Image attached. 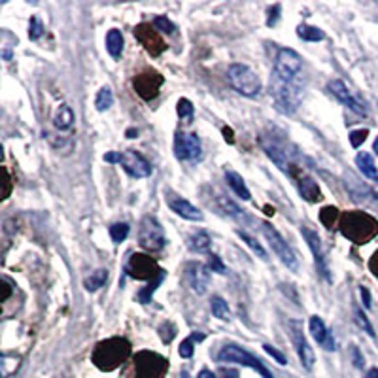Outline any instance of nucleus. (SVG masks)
Segmentation results:
<instances>
[{
	"label": "nucleus",
	"mask_w": 378,
	"mask_h": 378,
	"mask_svg": "<svg viewBox=\"0 0 378 378\" xmlns=\"http://www.w3.org/2000/svg\"><path fill=\"white\" fill-rule=\"evenodd\" d=\"M341 233L356 244H367L378 234V221L367 212H346L341 218Z\"/></svg>",
	"instance_id": "nucleus-1"
},
{
	"label": "nucleus",
	"mask_w": 378,
	"mask_h": 378,
	"mask_svg": "<svg viewBox=\"0 0 378 378\" xmlns=\"http://www.w3.org/2000/svg\"><path fill=\"white\" fill-rule=\"evenodd\" d=\"M302 85L299 82H282L275 76H270V96L275 101L276 110L282 112L286 116L293 114L299 108L302 101Z\"/></svg>",
	"instance_id": "nucleus-2"
},
{
	"label": "nucleus",
	"mask_w": 378,
	"mask_h": 378,
	"mask_svg": "<svg viewBox=\"0 0 378 378\" xmlns=\"http://www.w3.org/2000/svg\"><path fill=\"white\" fill-rule=\"evenodd\" d=\"M129 354H131V344L125 338H108L95 348L93 363L103 371H112L119 363H123L129 358Z\"/></svg>",
	"instance_id": "nucleus-3"
},
{
	"label": "nucleus",
	"mask_w": 378,
	"mask_h": 378,
	"mask_svg": "<svg viewBox=\"0 0 378 378\" xmlns=\"http://www.w3.org/2000/svg\"><path fill=\"white\" fill-rule=\"evenodd\" d=\"M227 82L239 95L248 96V98H255V96L261 95L263 91V83L259 80V76L255 74L248 65H242V62H234V65L229 67Z\"/></svg>",
	"instance_id": "nucleus-4"
},
{
	"label": "nucleus",
	"mask_w": 378,
	"mask_h": 378,
	"mask_svg": "<svg viewBox=\"0 0 378 378\" xmlns=\"http://www.w3.org/2000/svg\"><path fill=\"white\" fill-rule=\"evenodd\" d=\"M106 163H117V165L123 166V171L131 176V178H148L151 174L150 161L138 153L135 150L129 151H108L104 155Z\"/></svg>",
	"instance_id": "nucleus-5"
},
{
	"label": "nucleus",
	"mask_w": 378,
	"mask_h": 378,
	"mask_svg": "<svg viewBox=\"0 0 378 378\" xmlns=\"http://www.w3.org/2000/svg\"><path fill=\"white\" fill-rule=\"evenodd\" d=\"M302 72V59L295 49L282 48L278 49L275 59L273 76L282 82H299Z\"/></svg>",
	"instance_id": "nucleus-6"
},
{
	"label": "nucleus",
	"mask_w": 378,
	"mask_h": 378,
	"mask_svg": "<svg viewBox=\"0 0 378 378\" xmlns=\"http://www.w3.org/2000/svg\"><path fill=\"white\" fill-rule=\"evenodd\" d=\"M218 361H221V363L244 365V367H250V369L259 372L263 378H275L273 372L263 365L261 359H257L254 354H250V352L241 348V346H237V344H225L220 350V354H218Z\"/></svg>",
	"instance_id": "nucleus-7"
},
{
	"label": "nucleus",
	"mask_w": 378,
	"mask_h": 378,
	"mask_svg": "<svg viewBox=\"0 0 378 378\" xmlns=\"http://www.w3.org/2000/svg\"><path fill=\"white\" fill-rule=\"evenodd\" d=\"M261 231L263 234H265V239H267L268 244H270V248H273V252L276 254V257H278V259H280V261L289 268V270L297 273L299 261H297L295 252L289 248V244L286 242V239H284L282 234L278 233L275 227L270 225V223H267V221H263L261 223Z\"/></svg>",
	"instance_id": "nucleus-8"
},
{
	"label": "nucleus",
	"mask_w": 378,
	"mask_h": 378,
	"mask_svg": "<svg viewBox=\"0 0 378 378\" xmlns=\"http://www.w3.org/2000/svg\"><path fill=\"white\" fill-rule=\"evenodd\" d=\"M138 244L148 252H161L166 246V237L163 227L153 216H146L138 229Z\"/></svg>",
	"instance_id": "nucleus-9"
},
{
	"label": "nucleus",
	"mask_w": 378,
	"mask_h": 378,
	"mask_svg": "<svg viewBox=\"0 0 378 378\" xmlns=\"http://www.w3.org/2000/svg\"><path fill=\"white\" fill-rule=\"evenodd\" d=\"M174 155L178 161L195 163L203 159V142L195 132H176L174 137Z\"/></svg>",
	"instance_id": "nucleus-10"
},
{
	"label": "nucleus",
	"mask_w": 378,
	"mask_h": 378,
	"mask_svg": "<svg viewBox=\"0 0 378 378\" xmlns=\"http://www.w3.org/2000/svg\"><path fill=\"white\" fill-rule=\"evenodd\" d=\"M289 337H291V343L295 346V352L299 359H301L302 367L307 371H312L314 369V363H316V356H314V350L310 348L309 341L304 337V331H302V323L299 320H289L288 322Z\"/></svg>",
	"instance_id": "nucleus-11"
},
{
	"label": "nucleus",
	"mask_w": 378,
	"mask_h": 378,
	"mask_svg": "<svg viewBox=\"0 0 378 378\" xmlns=\"http://www.w3.org/2000/svg\"><path fill=\"white\" fill-rule=\"evenodd\" d=\"M135 365H137L138 378H163L169 369V361L153 352H140Z\"/></svg>",
	"instance_id": "nucleus-12"
},
{
	"label": "nucleus",
	"mask_w": 378,
	"mask_h": 378,
	"mask_svg": "<svg viewBox=\"0 0 378 378\" xmlns=\"http://www.w3.org/2000/svg\"><path fill=\"white\" fill-rule=\"evenodd\" d=\"M301 234L304 237V241L309 244L310 252L314 255V263H316V268L320 276H322L325 282H333V276L329 275V265H327V257H325V252H323L322 241L318 237L316 231H312L309 227H301Z\"/></svg>",
	"instance_id": "nucleus-13"
},
{
	"label": "nucleus",
	"mask_w": 378,
	"mask_h": 378,
	"mask_svg": "<svg viewBox=\"0 0 378 378\" xmlns=\"http://www.w3.org/2000/svg\"><path fill=\"white\" fill-rule=\"evenodd\" d=\"M327 91L337 98L338 103H343L346 108H350L352 112H356L359 116H367V108L363 106V103L348 89V85L343 80H331L327 83Z\"/></svg>",
	"instance_id": "nucleus-14"
},
{
	"label": "nucleus",
	"mask_w": 378,
	"mask_h": 378,
	"mask_svg": "<svg viewBox=\"0 0 378 378\" xmlns=\"http://www.w3.org/2000/svg\"><path fill=\"white\" fill-rule=\"evenodd\" d=\"M186 280L189 284V288L195 293H207L208 286H210V268L207 265H203L199 261H191L186 265Z\"/></svg>",
	"instance_id": "nucleus-15"
},
{
	"label": "nucleus",
	"mask_w": 378,
	"mask_h": 378,
	"mask_svg": "<svg viewBox=\"0 0 378 378\" xmlns=\"http://www.w3.org/2000/svg\"><path fill=\"white\" fill-rule=\"evenodd\" d=\"M161 270H163V268H159L157 263L153 261L151 257L140 254L132 255L131 261L127 265V273L131 276H135V278H140V280H144V278L155 280V278H157L155 275H161Z\"/></svg>",
	"instance_id": "nucleus-16"
},
{
	"label": "nucleus",
	"mask_w": 378,
	"mask_h": 378,
	"mask_svg": "<svg viewBox=\"0 0 378 378\" xmlns=\"http://www.w3.org/2000/svg\"><path fill=\"white\" fill-rule=\"evenodd\" d=\"M132 85H135L137 93L142 96L144 101H151V98L157 96L159 87L163 85V76H159L157 72L148 70V72H142L140 76H137Z\"/></svg>",
	"instance_id": "nucleus-17"
},
{
	"label": "nucleus",
	"mask_w": 378,
	"mask_h": 378,
	"mask_svg": "<svg viewBox=\"0 0 378 378\" xmlns=\"http://www.w3.org/2000/svg\"><path fill=\"white\" fill-rule=\"evenodd\" d=\"M310 333L320 346H322L325 352H335L337 350V343H335V337L333 333L327 329V325L323 323V320L320 316H312L309 322Z\"/></svg>",
	"instance_id": "nucleus-18"
},
{
	"label": "nucleus",
	"mask_w": 378,
	"mask_h": 378,
	"mask_svg": "<svg viewBox=\"0 0 378 378\" xmlns=\"http://www.w3.org/2000/svg\"><path fill=\"white\" fill-rule=\"evenodd\" d=\"M166 205L171 208L172 212L178 214L180 218H184V220L189 221H203L205 220V216L200 212L199 208L193 207L191 203L186 199H182V197H176V195H169L166 197Z\"/></svg>",
	"instance_id": "nucleus-19"
},
{
	"label": "nucleus",
	"mask_w": 378,
	"mask_h": 378,
	"mask_svg": "<svg viewBox=\"0 0 378 378\" xmlns=\"http://www.w3.org/2000/svg\"><path fill=\"white\" fill-rule=\"evenodd\" d=\"M135 36H137L138 40H140V44H142L150 53H153V55H159V53L165 49L163 40L157 36V31H151L150 25H138V27L135 28Z\"/></svg>",
	"instance_id": "nucleus-20"
},
{
	"label": "nucleus",
	"mask_w": 378,
	"mask_h": 378,
	"mask_svg": "<svg viewBox=\"0 0 378 378\" xmlns=\"http://www.w3.org/2000/svg\"><path fill=\"white\" fill-rule=\"evenodd\" d=\"M74 121L76 116L72 108H70L69 104H61L55 110V116H53V125H55L57 131L70 132L74 129Z\"/></svg>",
	"instance_id": "nucleus-21"
},
{
	"label": "nucleus",
	"mask_w": 378,
	"mask_h": 378,
	"mask_svg": "<svg viewBox=\"0 0 378 378\" xmlns=\"http://www.w3.org/2000/svg\"><path fill=\"white\" fill-rule=\"evenodd\" d=\"M216 200H218V203H214L212 207L216 208V210H218L220 214H223V216H229V218H233V220H239V221L246 220L244 212H242L241 208L234 205L233 200L227 199L225 195H218V197H216Z\"/></svg>",
	"instance_id": "nucleus-22"
},
{
	"label": "nucleus",
	"mask_w": 378,
	"mask_h": 378,
	"mask_svg": "<svg viewBox=\"0 0 378 378\" xmlns=\"http://www.w3.org/2000/svg\"><path fill=\"white\" fill-rule=\"evenodd\" d=\"M356 165H358L359 172L363 174L365 178L369 180H378V169L375 165V159H372L371 153H367V151H359L358 155H356Z\"/></svg>",
	"instance_id": "nucleus-23"
},
{
	"label": "nucleus",
	"mask_w": 378,
	"mask_h": 378,
	"mask_svg": "<svg viewBox=\"0 0 378 378\" xmlns=\"http://www.w3.org/2000/svg\"><path fill=\"white\" fill-rule=\"evenodd\" d=\"M225 182H227V186L231 187V189H233V191L237 193L242 200L252 199V193H250V189L246 187V184H244V180H242V176L239 174V172L225 171Z\"/></svg>",
	"instance_id": "nucleus-24"
},
{
	"label": "nucleus",
	"mask_w": 378,
	"mask_h": 378,
	"mask_svg": "<svg viewBox=\"0 0 378 378\" xmlns=\"http://www.w3.org/2000/svg\"><path fill=\"white\" fill-rule=\"evenodd\" d=\"M187 246L193 252H197V254H207L210 246H212V239H210V234L207 231H195L187 239Z\"/></svg>",
	"instance_id": "nucleus-25"
},
{
	"label": "nucleus",
	"mask_w": 378,
	"mask_h": 378,
	"mask_svg": "<svg viewBox=\"0 0 378 378\" xmlns=\"http://www.w3.org/2000/svg\"><path fill=\"white\" fill-rule=\"evenodd\" d=\"M299 193L302 195V199L309 203H318L322 200V191L312 178H301L299 180Z\"/></svg>",
	"instance_id": "nucleus-26"
},
{
	"label": "nucleus",
	"mask_w": 378,
	"mask_h": 378,
	"mask_svg": "<svg viewBox=\"0 0 378 378\" xmlns=\"http://www.w3.org/2000/svg\"><path fill=\"white\" fill-rule=\"evenodd\" d=\"M106 49H108V53L114 59L121 57V53H123V35H121V31H117V28L108 31V35H106Z\"/></svg>",
	"instance_id": "nucleus-27"
},
{
	"label": "nucleus",
	"mask_w": 378,
	"mask_h": 378,
	"mask_svg": "<svg viewBox=\"0 0 378 378\" xmlns=\"http://www.w3.org/2000/svg\"><path fill=\"white\" fill-rule=\"evenodd\" d=\"M106 282H108V270L106 268H98V270L91 273V276H87L83 280V286H85L87 291H96V289L103 288Z\"/></svg>",
	"instance_id": "nucleus-28"
},
{
	"label": "nucleus",
	"mask_w": 378,
	"mask_h": 378,
	"mask_svg": "<svg viewBox=\"0 0 378 378\" xmlns=\"http://www.w3.org/2000/svg\"><path fill=\"white\" fill-rule=\"evenodd\" d=\"M297 36L304 42H322L325 38L322 28L312 27V25H299L297 27Z\"/></svg>",
	"instance_id": "nucleus-29"
},
{
	"label": "nucleus",
	"mask_w": 378,
	"mask_h": 378,
	"mask_svg": "<svg viewBox=\"0 0 378 378\" xmlns=\"http://www.w3.org/2000/svg\"><path fill=\"white\" fill-rule=\"evenodd\" d=\"M210 307H212V314L218 320H223V322H229L231 320V310H229V304H227L225 299H221V297H212V301H210Z\"/></svg>",
	"instance_id": "nucleus-30"
},
{
	"label": "nucleus",
	"mask_w": 378,
	"mask_h": 378,
	"mask_svg": "<svg viewBox=\"0 0 378 378\" xmlns=\"http://www.w3.org/2000/svg\"><path fill=\"white\" fill-rule=\"evenodd\" d=\"M114 104V93L110 87H103V89L96 93L95 106L98 112H106Z\"/></svg>",
	"instance_id": "nucleus-31"
},
{
	"label": "nucleus",
	"mask_w": 378,
	"mask_h": 378,
	"mask_svg": "<svg viewBox=\"0 0 378 378\" xmlns=\"http://www.w3.org/2000/svg\"><path fill=\"white\" fill-rule=\"evenodd\" d=\"M166 276L165 270H161V275H157V278L153 280V282L148 286L146 289H142V291H138V299H140V302L142 304H148V302H151V297H153V293H155V289H157V286L161 282H163V278Z\"/></svg>",
	"instance_id": "nucleus-32"
},
{
	"label": "nucleus",
	"mask_w": 378,
	"mask_h": 378,
	"mask_svg": "<svg viewBox=\"0 0 378 378\" xmlns=\"http://www.w3.org/2000/svg\"><path fill=\"white\" fill-rule=\"evenodd\" d=\"M237 234H239V237H241L242 241L246 242L248 246H250V248H252V250H254V254L259 255V257H261V259H268V257H267V252H265V250H263L261 244H259V242L255 241L254 237H250V234H248L246 231H241V229H237Z\"/></svg>",
	"instance_id": "nucleus-33"
},
{
	"label": "nucleus",
	"mask_w": 378,
	"mask_h": 378,
	"mask_svg": "<svg viewBox=\"0 0 378 378\" xmlns=\"http://www.w3.org/2000/svg\"><path fill=\"white\" fill-rule=\"evenodd\" d=\"M129 231H131L129 223H114V225L110 227L112 241L116 242V244H121V242L129 237Z\"/></svg>",
	"instance_id": "nucleus-34"
},
{
	"label": "nucleus",
	"mask_w": 378,
	"mask_h": 378,
	"mask_svg": "<svg viewBox=\"0 0 378 378\" xmlns=\"http://www.w3.org/2000/svg\"><path fill=\"white\" fill-rule=\"evenodd\" d=\"M354 318H356V323H358L359 327H361V329H363L365 333L369 335V337L377 338V333H375V329H372V325H371V322H369V318L363 314V310L356 307V309H354Z\"/></svg>",
	"instance_id": "nucleus-35"
},
{
	"label": "nucleus",
	"mask_w": 378,
	"mask_h": 378,
	"mask_svg": "<svg viewBox=\"0 0 378 378\" xmlns=\"http://www.w3.org/2000/svg\"><path fill=\"white\" fill-rule=\"evenodd\" d=\"M153 27H155V31L165 33V35H174V31H176V25H174L171 19H166L165 15H157V17L153 19Z\"/></svg>",
	"instance_id": "nucleus-36"
},
{
	"label": "nucleus",
	"mask_w": 378,
	"mask_h": 378,
	"mask_svg": "<svg viewBox=\"0 0 378 378\" xmlns=\"http://www.w3.org/2000/svg\"><path fill=\"white\" fill-rule=\"evenodd\" d=\"M203 338H205V335H203V333H200V335L193 333L191 337L186 338V341L182 343V346H180V356H182V358H186V359L191 358V356H193V343H195V341H203Z\"/></svg>",
	"instance_id": "nucleus-37"
},
{
	"label": "nucleus",
	"mask_w": 378,
	"mask_h": 378,
	"mask_svg": "<svg viewBox=\"0 0 378 378\" xmlns=\"http://www.w3.org/2000/svg\"><path fill=\"white\" fill-rule=\"evenodd\" d=\"M193 104L187 101V98H180L178 101V116L182 119H186L187 123H191L193 119Z\"/></svg>",
	"instance_id": "nucleus-38"
},
{
	"label": "nucleus",
	"mask_w": 378,
	"mask_h": 378,
	"mask_svg": "<svg viewBox=\"0 0 378 378\" xmlns=\"http://www.w3.org/2000/svg\"><path fill=\"white\" fill-rule=\"evenodd\" d=\"M42 35H44V25L38 17H31V25H28V38L31 40H40Z\"/></svg>",
	"instance_id": "nucleus-39"
},
{
	"label": "nucleus",
	"mask_w": 378,
	"mask_h": 378,
	"mask_svg": "<svg viewBox=\"0 0 378 378\" xmlns=\"http://www.w3.org/2000/svg\"><path fill=\"white\" fill-rule=\"evenodd\" d=\"M337 216H338L337 208L327 207V208H323V210H322V221L325 223V225L329 227V229L333 227L335 220H337Z\"/></svg>",
	"instance_id": "nucleus-40"
},
{
	"label": "nucleus",
	"mask_w": 378,
	"mask_h": 378,
	"mask_svg": "<svg viewBox=\"0 0 378 378\" xmlns=\"http://www.w3.org/2000/svg\"><path fill=\"white\" fill-rule=\"evenodd\" d=\"M212 273H220V275H225V265L221 263V259L218 255H208V265Z\"/></svg>",
	"instance_id": "nucleus-41"
},
{
	"label": "nucleus",
	"mask_w": 378,
	"mask_h": 378,
	"mask_svg": "<svg viewBox=\"0 0 378 378\" xmlns=\"http://www.w3.org/2000/svg\"><path fill=\"white\" fill-rule=\"evenodd\" d=\"M365 138H367V129H359V131H352L350 132V144L354 148H359L363 144Z\"/></svg>",
	"instance_id": "nucleus-42"
},
{
	"label": "nucleus",
	"mask_w": 378,
	"mask_h": 378,
	"mask_svg": "<svg viewBox=\"0 0 378 378\" xmlns=\"http://www.w3.org/2000/svg\"><path fill=\"white\" fill-rule=\"evenodd\" d=\"M263 348H265V352H267L270 358L276 359V361H278V363H280V365L288 363V359H286V356H284V354H280V352L276 350L275 346H270V344H265Z\"/></svg>",
	"instance_id": "nucleus-43"
},
{
	"label": "nucleus",
	"mask_w": 378,
	"mask_h": 378,
	"mask_svg": "<svg viewBox=\"0 0 378 378\" xmlns=\"http://www.w3.org/2000/svg\"><path fill=\"white\" fill-rule=\"evenodd\" d=\"M280 10H282V8H280V4H275V6L268 10V19H267L268 27H275L276 21H278V14H280Z\"/></svg>",
	"instance_id": "nucleus-44"
},
{
	"label": "nucleus",
	"mask_w": 378,
	"mask_h": 378,
	"mask_svg": "<svg viewBox=\"0 0 378 378\" xmlns=\"http://www.w3.org/2000/svg\"><path fill=\"white\" fill-rule=\"evenodd\" d=\"M352 359H354V365H356L358 369H361V367H363V365H365L363 356L359 354L358 346H352Z\"/></svg>",
	"instance_id": "nucleus-45"
},
{
	"label": "nucleus",
	"mask_w": 378,
	"mask_h": 378,
	"mask_svg": "<svg viewBox=\"0 0 378 378\" xmlns=\"http://www.w3.org/2000/svg\"><path fill=\"white\" fill-rule=\"evenodd\" d=\"M359 293H361V301H363L365 309H371L372 302H371V293H369V289L363 288V286H361V289H359Z\"/></svg>",
	"instance_id": "nucleus-46"
},
{
	"label": "nucleus",
	"mask_w": 378,
	"mask_h": 378,
	"mask_svg": "<svg viewBox=\"0 0 378 378\" xmlns=\"http://www.w3.org/2000/svg\"><path fill=\"white\" fill-rule=\"evenodd\" d=\"M220 378H239V372L234 369H220Z\"/></svg>",
	"instance_id": "nucleus-47"
},
{
	"label": "nucleus",
	"mask_w": 378,
	"mask_h": 378,
	"mask_svg": "<svg viewBox=\"0 0 378 378\" xmlns=\"http://www.w3.org/2000/svg\"><path fill=\"white\" fill-rule=\"evenodd\" d=\"M369 267H371L372 275L378 278V252H375V255L371 257V263H369Z\"/></svg>",
	"instance_id": "nucleus-48"
},
{
	"label": "nucleus",
	"mask_w": 378,
	"mask_h": 378,
	"mask_svg": "<svg viewBox=\"0 0 378 378\" xmlns=\"http://www.w3.org/2000/svg\"><path fill=\"white\" fill-rule=\"evenodd\" d=\"M197 378H218L216 375H214L212 371H208V369H205V371H200L199 372V377Z\"/></svg>",
	"instance_id": "nucleus-49"
},
{
	"label": "nucleus",
	"mask_w": 378,
	"mask_h": 378,
	"mask_svg": "<svg viewBox=\"0 0 378 378\" xmlns=\"http://www.w3.org/2000/svg\"><path fill=\"white\" fill-rule=\"evenodd\" d=\"M365 378H378V369H369Z\"/></svg>",
	"instance_id": "nucleus-50"
},
{
	"label": "nucleus",
	"mask_w": 378,
	"mask_h": 378,
	"mask_svg": "<svg viewBox=\"0 0 378 378\" xmlns=\"http://www.w3.org/2000/svg\"><path fill=\"white\" fill-rule=\"evenodd\" d=\"M372 150L377 151V155H378V137H377V140H375V144H372Z\"/></svg>",
	"instance_id": "nucleus-51"
}]
</instances>
